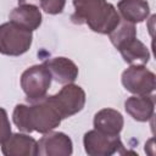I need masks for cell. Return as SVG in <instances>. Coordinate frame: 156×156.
Returning <instances> with one entry per match:
<instances>
[{
	"instance_id": "obj_1",
	"label": "cell",
	"mask_w": 156,
	"mask_h": 156,
	"mask_svg": "<svg viewBox=\"0 0 156 156\" xmlns=\"http://www.w3.org/2000/svg\"><path fill=\"white\" fill-rule=\"evenodd\" d=\"M62 116L50 95L29 105L17 104L13 108L12 121L23 133L38 132L45 134L54 130L62 122Z\"/></svg>"
},
{
	"instance_id": "obj_2",
	"label": "cell",
	"mask_w": 156,
	"mask_h": 156,
	"mask_svg": "<svg viewBox=\"0 0 156 156\" xmlns=\"http://www.w3.org/2000/svg\"><path fill=\"white\" fill-rule=\"evenodd\" d=\"M71 20L76 24H87L93 32L110 34L119 23L117 9L107 0H73Z\"/></svg>"
},
{
	"instance_id": "obj_3",
	"label": "cell",
	"mask_w": 156,
	"mask_h": 156,
	"mask_svg": "<svg viewBox=\"0 0 156 156\" xmlns=\"http://www.w3.org/2000/svg\"><path fill=\"white\" fill-rule=\"evenodd\" d=\"M32 41V30L11 21L0 24V54L6 56H21L30 49Z\"/></svg>"
},
{
	"instance_id": "obj_4",
	"label": "cell",
	"mask_w": 156,
	"mask_h": 156,
	"mask_svg": "<svg viewBox=\"0 0 156 156\" xmlns=\"http://www.w3.org/2000/svg\"><path fill=\"white\" fill-rule=\"evenodd\" d=\"M51 80V73L44 62L28 67L21 76V88L26 95V100L32 104L45 98Z\"/></svg>"
},
{
	"instance_id": "obj_5",
	"label": "cell",
	"mask_w": 156,
	"mask_h": 156,
	"mask_svg": "<svg viewBox=\"0 0 156 156\" xmlns=\"http://www.w3.org/2000/svg\"><path fill=\"white\" fill-rule=\"evenodd\" d=\"M121 82L124 89L133 95H151L156 87L155 73L145 65H130L122 72Z\"/></svg>"
},
{
	"instance_id": "obj_6",
	"label": "cell",
	"mask_w": 156,
	"mask_h": 156,
	"mask_svg": "<svg viewBox=\"0 0 156 156\" xmlns=\"http://www.w3.org/2000/svg\"><path fill=\"white\" fill-rule=\"evenodd\" d=\"M50 98L63 119L80 112L87 100L83 88L73 83L65 84L58 93H56L55 95H50Z\"/></svg>"
},
{
	"instance_id": "obj_7",
	"label": "cell",
	"mask_w": 156,
	"mask_h": 156,
	"mask_svg": "<svg viewBox=\"0 0 156 156\" xmlns=\"http://www.w3.org/2000/svg\"><path fill=\"white\" fill-rule=\"evenodd\" d=\"M83 145L89 156H111L123 150L119 135H107L96 129L88 130L84 134Z\"/></svg>"
},
{
	"instance_id": "obj_8",
	"label": "cell",
	"mask_w": 156,
	"mask_h": 156,
	"mask_svg": "<svg viewBox=\"0 0 156 156\" xmlns=\"http://www.w3.org/2000/svg\"><path fill=\"white\" fill-rule=\"evenodd\" d=\"M72 152V139L62 132H48L38 141L39 156H69Z\"/></svg>"
},
{
	"instance_id": "obj_9",
	"label": "cell",
	"mask_w": 156,
	"mask_h": 156,
	"mask_svg": "<svg viewBox=\"0 0 156 156\" xmlns=\"http://www.w3.org/2000/svg\"><path fill=\"white\" fill-rule=\"evenodd\" d=\"M1 152L5 156H37L38 141L28 133H11L1 144Z\"/></svg>"
},
{
	"instance_id": "obj_10",
	"label": "cell",
	"mask_w": 156,
	"mask_h": 156,
	"mask_svg": "<svg viewBox=\"0 0 156 156\" xmlns=\"http://www.w3.org/2000/svg\"><path fill=\"white\" fill-rule=\"evenodd\" d=\"M44 63L49 68L52 79L58 84H62V85L69 84L78 78V73H79L78 66L67 57H63V56L51 57L44 61Z\"/></svg>"
},
{
	"instance_id": "obj_11",
	"label": "cell",
	"mask_w": 156,
	"mask_h": 156,
	"mask_svg": "<svg viewBox=\"0 0 156 156\" xmlns=\"http://www.w3.org/2000/svg\"><path fill=\"white\" fill-rule=\"evenodd\" d=\"M94 129L107 135H119L123 129L124 119L119 111L115 108H102L94 116Z\"/></svg>"
},
{
	"instance_id": "obj_12",
	"label": "cell",
	"mask_w": 156,
	"mask_h": 156,
	"mask_svg": "<svg viewBox=\"0 0 156 156\" xmlns=\"http://www.w3.org/2000/svg\"><path fill=\"white\" fill-rule=\"evenodd\" d=\"M126 112L136 122H147L154 116L155 100L152 95H133L124 101Z\"/></svg>"
},
{
	"instance_id": "obj_13",
	"label": "cell",
	"mask_w": 156,
	"mask_h": 156,
	"mask_svg": "<svg viewBox=\"0 0 156 156\" xmlns=\"http://www.w3.org/2000/svg\"><path fill=\"white\" fill-rule=\"evenodd\" d=\"M9 20L33 32L40 27L43 22V16L39 10V6L30 4H22L12 9V11L9 15Z\"/></svg>"
},
{
	"instance_id": "obj_14",
	"label": "cell",
	"mask_w": 156,
	"mask_h": 156,
	"mask_svg": "<svg viewBox=\"0 0 156 156\" xmlns=\"http://www.w3.org/2000/svg\"><path fill=\"white\" fill-rule=\"evenodd\" d=\"M117 11L122 20L135 24L149 17L150 6L146 0H119Z\"/></svg>"
},
{
	"instance_id": "obj_15",
	"label": "cell",
	"mask_w": 156,
	"mask_h": 156,
	"mask_svg": "<svg viewBox=\"0 0 156 156\" xmlns=\"http://www.w3.org/2000/svg\"><path fill=\"white\" fill-rule=\"evenodd\" d=\"M123 60L129 65H146L150 60L147 46L136 37L126 41L117 49Z\"/></svg>"
},
{
	"instance_id": "obj_16",
	"label": "cell",
	"mask_w": 156,
	"mask_h": 156,
	"mask_svg": "<svg viewBox=\"0 0 156 156\" xmlns=\"http://www.w3.org/2000/svg\"><path fill=\"white\" fill-rule=\"evenodd\" d=\"M110 37V40L112 43V45L118 49L122 44H124L126 41L133 39L136 37V28H135V24L130 23V22H127L121 18L119 23L117 24V27L108 34Z\"/></svg>"
},
{
	"instance_id": "obj_17",
	"label": "cell",
	"mask_w": 156,
	"mask_h": 156,
	"mask_svg": "<svg viewBox=\"0 0 156 156\" xmlns=\"http://www.w3.org/2000/svg\"><path fill=\"white\" fill-rule=\"evenodd\" d=\"M66 0H39V7L48 15H58L63 11Z\"/></svg>"
},
{
	"instance_id": "obj_18",
	"label": "cell",
	"mask_w": 156,
	"mask_h": 156,
	"mask_svg": "<svg viewBox=\"0 0 156 156\" xmlns=\"http://www.w3.org/2000/svg\"><path fill=\"white\" fill-rule=\"evenodd\" d=\"M11 124L5 108L0 107V145L11 135Z\"/></svg>"
},
{
	"instance_id": "obj_19",
	"label": "cell",
	"mask_w": 156,
	"mask_h": 156,
	"mask_svg": "<svg viewBox=\"0 0 156 156\" xmlns=\"http://www.w3.org/2000/svg\"><path fill=\"white\" fill-rule=\"evenodd\" d=\"M22 4H30V5L39 6V0H18V5H22Z\"/></svg>"
}]
</instances>
